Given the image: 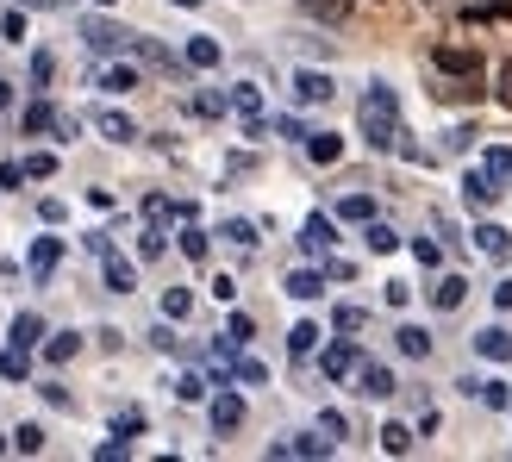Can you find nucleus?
<instances>
[{"label": "nucleus", "instance_id": "obj_1", "mask_svg": "<svg viewBox=\"0 0 512 462\" xmlns=\"http://www.w3.org/2000/svg\"><path fill=\"white\" fill-rule=\"evenodd\" d=\"M356 125H363V138L375 144V150H394L406 132H400V94L388 88V82H369V94H363V107H356Z\"/></svg>", "mask_w": 512, "mask_h": 462}, {"label": "nucleus", "instance_id": "obj_2", "mask_svg": "<svg viewBox=\"0 0 512 462\" xmlns=\"http://www.w3.org/2000/svg\"><path fill=\"white\" fill-rule=\"evenodd\" d=\"M82 44L100 50V57H113V50H132V32L113 25V19H82Z\"/></svg>", "mask_w": 512, "mask_h": 462}, {"label": "nucleus", "instance_id": "obj_3", "mask_svg": "<svg viewBox=\"0 0 512 462\" xmlns=\"http://www.w3.org/2000/svg\"><path fill=\"white\" fill-rule=\"evenodd\" d=\"M431 69H444V75H481V50L475 44H438V50H431Z\"/></svg>", "mask_w": 512, "mask_h": 462}, {"label": "nucleus", "instance_id": "obj_4", "mask_svg": "<svg viewBox=\"0 0 512 462\" xmlns=\"http://www.w3.org/2000/svg\"><path fill=\"white\" fill-rule=\"evenodd\" d=\"M132 57H138V63H150V69H163V75H182V63H188V57H175L169 44H157V38H138V32H132Z\"/></svg>", "mask_w": 512, "mask_h": 462}, {"label": "nucleus", "instance_id": "obj_5", "mask_svg": "<svg viewBox=\"0 0 512 462\" xmlns=\"http://www.w3.org/2000/svg\"><path fill=\"white\" fill-rule=\"evenodd\" d=\"M331 94H338V88H331L325 69H300V75H294V100H300V107H325Z\"/></svg>", "mask_w": 512, "mask_h": 462}, {"label": "nucleus", "instance_id": "obj_6", "mask_svg": "<svg viewBox=\"0 0 512 462\" xmlns=\"http://www.w3.org/2000/svg\"><path fill=\"white\" fill-rule=\"evenodd\" d=\"M356 363H363V350H356L350 338H338V344H331V350L319 356V375H325V381H344V375H350Z\"/></svg>", "mask_w": 512, "mask_h": 462}, {"label": "nucleus", "instance_id": "obj_7", "mask_svg": "<svg viewBox=\"0 0 512 462\" xmlns=\"http://www.w3.org/2000/svg\"><path fill=\"white\" fill-rule=\"evenodd\" d=\"M57 263H63V238H38V244H32V256H25L32 281H50V275H57Z\"/></svg>", "mask_w": 512, "mask_h": 462}, {"label": "nucleus", "instance_id": "obj_8", "mask_svg": "<svg viewBox=\"0 0 512 462\" xmlns=\"http://www.w3.org/2000/svg\"><path fill=\"white\" fill-rule=\"evenodd\" d=\"M300 244L313 250V256H325L331 244H338V219H325V213H313V219L300 225Z\"/></svg>", "mask_w": 512, "mask_h": 462}, {"label": "nucleus", "instance_id": "obj_9", "mask_svg": "<svg viewBox=\"0 0 512 462\" xmlns=\"http://www.w3.org/2000/svg\"><path fill=\"white\" fill-rule=\"evenodd\" d=\"M463 200H469V207H494V200H500V182H494L488 169H469V175H463Z\"/></svg>", "mask_w": 512, "mask_h": 462}, {"label": "nucleus", "instance_id": "obj_10", "mask_svg": "<svg viewBox=\"0 0 512 462\" xmlns=\"http://www.w3.org/2000/svg\"><path fill=\"white\" fill-rule=\"evenodd\" d=\"M475 350L488 356V363H512V331H506V325H488V331H475Z\"/></svg>", "mask_w": 512, "mask_h": 462}, {"label": "nucleus", "instance_id": "obj_11", "mask_svg": "<svg viewBox=\"0 0 512 462\" xmlns=\"http://www.w3.org/2000/svg\"><path fill=\"white\" fill-rule=\"evenodd\" d=\"M306 157H313L319 169H331V163L344 157V138L338 132H306Z\"/></svg>", "mask_w": 512, "mask_h": 462}, {"label": "nucleus", "instance_id": "obj_12", "mask_svg": "<svg viewBox=\"0 0 512 462\" xmlns=\"http://www.w3.org/2000/svg\"><path fill=\"white\" fill-rule=\"evenodd\" d=\"M475 250L494 256V263H506V256H512V231H506V225H481V231H475Z\"/></svg>", "mask_w": 512, "mask_h": 462}, {"label": "nucleus", "instance_id": "obj_13", "mask_svg": "<svg viewBox=\"0 0 512 462\" xmlns=\"http://www.w3.org/2000/svg\"><path fill=\"white\" fill-rule=\"evenodd\" d=\"M463 300H469V281L463 275H444L438 288H431V306H438V313H456Z\"/></svg>", "mask_w": 512, "mask_h": 462}, {"label": "nucleus", "instance_id": "obj_14", "mask_svg": "<svg viewBox=\"0 0 512 462\" xmlns=\"http://www.w3.org/2000/svg\"><path fill=\"white\" fill-rule=\"evenodd\" d=\"M94 132L107 138V144H132V138H138V132H132V119L113 113V107H107V113H94Z\"/></svg>", "mask_w": 512, "mask_h": 462}, {"label": "nucleus", "instance_id": "obj_15", "mask_svg": "<svg viewBox=\"0 0 512 462\" xmlns=\"http://www.w3.org/2000/svg\"><path fill=\"white\" fill-rule=\"evenodd\" d=\"M356 381H363L369 400H388V394H394V375L381 369V363H356Z\"/></svg>", "mask_w": 512, "mask_h": 462}, {"label": "nucleus", "instance_id": "obj_16", "mask_svg": "<svg viewBox=\"0 0 512 462\" xmlns=\"http://www.w3.org/2000/svg\"><path fill=\"white\" fill-rule=\"evenodd\" d=\"M238 425H244V400L225 388V394L213 400V431H238Z\"/></svg>", "mask_w": 512, "mask_h": 462}, {"label": "nucleus", "instance_id": "obj_17", "mask_svg": "<svg viewBox=\"0 0 512 462\" xmlns=\"http://www.w3.org/2000/svg\"><path fill=\"white\" fill-rule=\"evenodd\" d=\"M356 0H300V13H313L319 25H344Z\"/></svg>", "mask_w": 512, "mask_h": 462}, {"label": "nucleus", "instance_id": "obj_18", "mask_svg": "<svg viewBox=\"0 0 512 462\" xmlns=\"http://www.w3.org/2000/svg\"><path fill=\"white\" fill-rule=\"evenodd\" d=\"M182 57H188V69H219V38H207V32H200V38H188V50H182Z\"/></svg>", "mask_w": 512, "mask_h": 462}, {"label": "nucleus", "instance_id": "obj_19", "mask_svg": "<svg viewBox=\"0 0 512 462\" xmlns=\"http://www.w3.org/2000/svg\"><path fill=\"white\" fill-rule=\"evenodd\" d=\"M394 344H400V356H413V363H419V356H431V331L425 325H400Z\"/></svg>", "mask_w": 512, "mask_h": 462}, {"label": "nucleus", "instance_id": "obj_20", "mask_svg": "<svg viewBox=\"0 0 512 462\" xmlns=\"http://www.w3.org/2000/svg\"><path fill=\"white\" fill-rule=\"evenodd\" d=\"M269 456H331V438H281L269 444Z\"/></svg>", "mask_w": 512, "mask_h": 462}, {"label": "nucleus", "instance_id": "obj_21", "mask_svg": "<svg viewBox=\"0 0 512 462\" xmlns=\"http://www.w3.org/2000/svg\"><path fill=\"white\" fill-rule=\"evenodd\" d=\"M100 263H107V288H113V294H132V288H138V275H132V263H125V256L107 250Z\"/></svg>", "mask_w": 512, "mask_h": 462}, {"label": "nucleus", "instance_id": "obj_22", "mask_svg": "<svg viewBox=\"0 0 512 462\" xmlns=\"http://www.w3.org/2000/svg\"><path fill=\"white\" fill-rule=\"evenodd\" d=\"M288 294H294V300H319V294H325V275H319V269H294V275H288Z\"/></svg>", "mask_w": 512, "mask_h": 462}, {"label": "nucleus", "instance_id": "obj_23", "mask_svg": "<svg viewBox=\"0 0 512 462\" xmlns=\"http://www.w3.org/2000/svg\"><path fill=\"white\" fill-rule=\"evenodd\" d=\"M13 344H19V350H38V344H44V319H38V313H19V319H13Z\"/></svg>", "mask_w": 512, "mask_h": 462}, {"label": "nucleus", "instance_id": "obj_24", "mask_svg": "<svg viewBox=\"0 0 512 462\" xmlns=\"http://www.w3.org/2000/svg\"><path fill=\"white\" fill-rule=\"evenodd\" d=\"M75 350H82V331H57V338H44V363H69Z\"/></svg>", "mask_w": 512, "mask_h": 462}, {"label": "nucleus", "instance_id": "obj_25", "mask_svg": "<svg viewBox=\"0 0 512 462\" xmlns=\"http://www.w3.org/2000/svg\"><path fill=\"white\" fill-rule=\"evenodd\" d=\"M475 400H481V406H494V413H512V381H481Z\"/></svg>", "mask_w": 512, "mask_h": 462}, {"label": "nucleus", "instance_id": "obj_26", "mask_svg": "<svg viewBox=\"0 0 512 462\" xmlns=\"http://www.w3.org/2000/svg\"><path fill=\"white\" fill-rule=\"evenodd\" d=\"M338 219L369 225V219H375V200H369V194H344V200H338Z\"/></svg>", "mask_w": 512, "mask_h": 462}, {"label": "nucleus", "instance_id": "obj_27", "mask_svg": "<svg viewBox=\"0 0 512 462\" xmlns=\"http://www.w3.org/2000/svg\"><path fill=\"white\" fill-rule=\"evenodd\" d=\"M100 88H107V94H132L138 88V69L132 63H113L107 75H100Z\"/></svg>", "mask_w": 512, "mask_h": 462}, {"label": "nucleus", "instance_id": "obj_28", "mask_svg": "<svg viewBox=\"0 0 512 462\" xmlns=\"http://www.w3.org/2000/svg\"><path fill=\"white\" fill-rule=\"evenodd\" d=\"M0 375H7V381H25V375H32V350H0Z\"/></svg>", "mask_w": 512, "mask_h": 462}, {"label": "nucleus", "instance_id": "obj_29", "mask_svg": "<svg viewBox=\"0 0 512 462\" xmlns=\"http://www.w3.org/2000/svg\"><path fill=\"white\" fill-rule=\"evenodd\" d=\"M363 238H369V250H375V256L400 250V231H394V225H381V219H369V231H363Z\"/></svg>", "mask_w": 512, "mask_h": 462}, {"label": "nucleus", "instance_id": "obj_30", "mask_svg": "<svg viewBox=\"0 0 512 462\" xmlns=\"http://www.w3.org/2000/svg\"><path fill=\"white\" fill-rule=\"evenodd\" d=\"M288 350H294V356H313V350H319V325H313V319H300V325L288 331Z\"/></svg>", "mask_w": 512, "mask_h": 462}, {"label": "nucleus", "instance_id": "obj_31", "mask_svg": "<svg viewBox=\"0 0 512 462\" xmlns=\"http://www.w3.org/2000/svg\"><path fill=\"white\" fill-rule=\"evenodd\" d=\"M25 132H57V107H50V100H32V107H25Z\"/></svg>", "mask_w": 512, "mask_h": 462}, {"label": "nucleus", "instance_id": "obj_32", "mask_svg": "<svg viewBox=\"0 0 512 462\" xmlns=\"http://www.w3.org/2000/svg\"><path fill=\"white\" fill-rule=\"evenodd\" d=\"M194 313V294L188 288H163V319H188Z\"/></svg>", "mask_w": 512, "mask_h": 462}, {"label": "nucleus", "instance_id": "obj_33", "mask_svg": "<svg viewBox=\"0 0 512 462\" xmlns=\"http://www.w3.org/2000/svg\"><path fill=\"white\" fill-rule=\"evenodd\" d=\"M50 175H57V157H50V150H32V157H25V182H50Z\"/></svg>", "mask_w": 512, "mask_h": 462}, {"label": "nucleus", "instance_id": "obj_34", "mask_svg": "<svg viewBox=\"0 0 512 462\" xmlns=\"http://www.w3.org/2000/svg\"><path fill=\"white\" fill-rule=\"evenodd\" d=\"M481 169H488L494 182H506V175H512V150H506V144H488V157H481Z\"/></svg>", "mask_w": 512, "mask_h": 462}, {"label": "nucleus", "instance_id": "obj_35", "mask_svg": "<svg viewBox=\"0 0 512 462\" xmlns=\"http://www.w3.org/2000/svg\"><path fill=\"white\" fill-rule=\"evenodd\" d=\"M182 256H188V263H207V231H200L194 219H188V231H182Z\"/></svg>", "mask_w": 512, "mask_h": 462}, {"label": "nucleus", "instance_id": "obj_36", "mask_svg": "<svg viewBox=\"0 0 512 462\" xmlns=\"http://www.w3.org/2000/svg\"><path fill=\"white\" fill-rule=\"evenodd\" d=\"M381 450H388V456H406V450H413V431H406V425H381Z\"/></svg>", "mask_w": 512, "mask_h": 462}, {"label": "nucleus", "instance_id": "obj_37", "mask_svg": "<svg viewBox=\"0 0 512 462\" xmlns=\"http://www.w3.org/2000/svg\"><path fill=\"white\" fill-rule=\"evenodd\" d=\"M232 107H238L244 119H256V113H263V94H256L250 82H238V88H232Z\"/></svg>", "mask_w": 512, "mask_h": 462}, {"label": "nucleus", "instance_id": "obj_38", "mask_svg": "<svg viewBox=\"0 0 512 462\" xmlns=\"http://www.w3.org/2000/svg\"><path fill=\"white\" fill-rule=\"evenodd\" d=\"M163 250H169V238H163V225H150L144 238H138V256H144V263H157Z\"/></svg>", "mask_w": 512, "mask_h": 462}, {"label": "nucleus", "instance_id": "obj_39", "mask_svg": "<svg viewBox=\"0 0 512 462\" xmlns=\"http://www.w3.org/2000/svg\"><path fill=\"white\" fill-rule=\"evenodd\" d=\"M13 450L38 456V450H44V425H19V431H13Z\"/></svg>", "mask_w": 512, "mask_h": 462}, {"label": "nucleus", "instance_id": "obj_40", "mask_svg": "<svg viewBox=\"0 0 512 462\" xmlns=\"http://www.w3.org/2000/svg\"><path fill=\"white\" fill-rule=\"evenodd\" d=\"M219 238H232L238 250H250V244H256V225H250V219H225V231H219Z\"/></svg>", "mask_w": 512, "mask_h": 462}, {"label": "nucleus", "instance_id": "obj_41", "mask_svg": "<svg viewBox=\"0 0 512 462\" xmlns=\"http://www.w3.org/2000/svg\"><path fill=\"white\" fill-rule=\"evenodd\" d=\"M331 325H338V331H363L369 313H363V306H338V313H331Z\"/></svg>", "mask_w": 512, "mask_h": 462}, {"label": "nucleus", "instance_id": "obj_42", "mask_svg": "<svg viewBox=\"0 0 512 462\" xmlns=\"http://www.w3.org/2000/svg\"><path fill=\"white\" fill-rule=\"evenodd\" d=\"M413 256H419L425 269H438V263H444V244H438V238H413Z\"/></svg>", "mask_w": 512, "mask_h": 462}, {"label": "nucleus", "instance_id": "obj_43", "mask_svg": "<svg viewBox=\"0 0 512 462\" xmlns=\"http://www.w3.org/2000/svg\"><path fill=\"white\" fill-rule=\"evenodd\" d=\"M175 400H207V381H200V375H182V381H175Z\"/></svg>", "mask_w": 512, "mask_h": 462}, {"label": "nucleus", "instance_id": "obj_44", "mask_svg": "<svg viewBox=\"0 0 512 462\" xmlns=\"http://www.w3.org/2000/svg\"><path fill=\"white\" fill-rule=\"evenodd\" d=\"M138 431H144V413H119L113 419V438H138Z\"/></svg>", "mask_w": 512, "mask_h": 462}, {"label": "nucleus", "instance_id": "obj_45", "mask_svg": "<svg viewBox=\"0 0 512 462\" xmlns=\"http://www.w3.org/2000/svg\"><path fill=\"white\" fill-rule=\"evenodd\" d=\"M50 75H57V57H50V50H38V57H32V82L44 88V82H50Z\"/></svg>", "mask_w": 512, "mask_h": 462}, {"label": "nucleus", "instance_id": "obj_46", "mask_svg": "<svg viewBox=\"0 0 512 462\" xmlns=\"http://www.w3.org/2000/svg\"><path fill=\"white\" fill-rule=\"evenodd\" d=\"M225 107H232V100H225V94H200V100H194V113H207V119H219Z\"/></svg>", "mask_w": 512, "mask_h": 462}, {"label": "nucleus", "instance_id": "obj_47", "mask_svg": "<svg viewBox=\"0 0 512 462\" xmlns=\"http://www.w3.org/2000/svg\"><path fill=\"white\" fill-rule=\"evenodd\" d=\"M319 431H325V438H331V444H338V438H344V431H350V425H344V413H319Z\"/></svg>", "mask_w": 512, "mask_h": 462}, {"label": "nucleus", "instance_id": "obj_48", "mask_svg": "<svg viewBox=\"0 0 512 462\" xmlns=\"http://www.w3.org/2000/svg\"><path fill=\"white\" fill-rule=\"evenodd\" d=\"M238 381H269V369L256 363V356H238Z\"/></svg>", "mask_w": 512, "mask_h": 462}, {"label": "nucleus", "instance_id": "obj_49", "mask_svg": "<svg viewBox=\"0 0 512 462\" xmlns=\"http://www.w3.org/2000/svg\"><path fill=\"white\" fill-rule=\"evenodd\" d=\"M25 182V163H0V188H19Z\"/></svg>", "mask_w": 512, "mask_h": 462}, {"label": "nucleus", "instance_id": "obj_50", "mask_svg": "<svg viewBox=\"0 0 512 462\" xmlns=\"http://www.w3.org/2000/svg\"><path fill=\"white\" fill-rule=\"evenodd\" d=\"M0 32H7V38L19 44V38H25V13H7V19H0Z\"/></svg>", "mask_w": 512, "mask_h": 462}, {"label": "nucleus", "instance_id": "obj_51", "mask_svg": "<svg viewBox=\"0 0 512 462\" xmlns=\"http://www.w3.org/2000/svg\"><path fill=\"white\" fill-rule=\"evenodd\" d=\"M494 94H500V107H512V63L500 69V88H494Z\"/></svg>", "mask_w": 512, "mask_h": 462}, {"label": "nucleus", "instance_id": "obj_52", "mask_svg": "<svg viewBox=\"0 0 512 462\" xmlns=\"http://www.w3.org/2000/svg\"><path fill=\"white\" fill-rule=\"evenodd\" d=\"M494 300H500V306H506V313H512V275H506V281H500V288H494Z\"/></svg>", "mask_w": 512, "mask_h": 462}, {"label": "nucleus", "instance_id": "obj_53", "mask_svg": "<svg viewBox=\"0 0 512 462\" xmlns=\"http://www.w3.org/2000/svg\"><path fill=\"white\" fill-rule=\"evenodd\" d=\"M7 100H13V88H7V82H0V107H7Z\"/></svg>", "mask_w": 512, "mask_h": 462}, {"label": "nucleus", "instance_id": "obj_54", "mask_svg": "<svg viewBox=\"0 0 512 462\" xmlns=\"http://www.w3.org/2000/svg\"><path fill=\"white\" fill-rule=\"evenodd\" d=\"M169 7H200V0H169Z\"/></svg>", "mask_w": 512, "mask_h": 462}, {"label": "nucleus", "instance_id": "obj_55", "mask_svg": "<svg viewBox=\"0 0 512 462\" xmlns=\"http://www.w3.org/2000/svg\"><path fill=\"white\" fill-rule=\"evenodd\" d=\"M425 7H450V0H425Z\"/></svg>", "mask_w": 512, "mask_h": 462}, {"label": "nucleus", "instance_id": "obj_56", "mask_svg": "<svg viewBox=\"0 0 512 462\" xmlns=\"http://www.w3.org/2000/svg\"><path fill=\"white\" fill-rule=\"evenodd\" d=\"M100 7H113V0H100Z\"/></svg>", "mask_w": 512, "mask_h": 462}, {"label": "nucleus", "instance_id": "obj_57", "mask_svg": "<svg viewBox=\"0 0 512 462\" xmlns=\"http://www.w3.org/2000/svg\"><path fill=\"white\" fill-rule=\"evenodd\" d=\"M0 450H7V438H0Z\"/></svg>", "mask_w": 512, "mask_h": 462}, {"label": "nucleus", "instance_id": "obj_58", "mask_svg": "<svg viewBox=\"0 0 512 462\" xmlns=\"http://www.w3.org/2000/svg\"><path fill=\"white\" fill-rule=\"evenodd\" d=\"M32 7H44V0H32Z\"/></svg>", "mask_w": 512, "mask_h": 462}]
</instances>
